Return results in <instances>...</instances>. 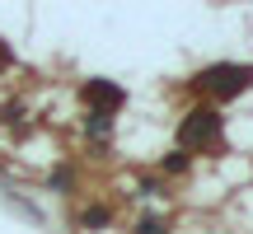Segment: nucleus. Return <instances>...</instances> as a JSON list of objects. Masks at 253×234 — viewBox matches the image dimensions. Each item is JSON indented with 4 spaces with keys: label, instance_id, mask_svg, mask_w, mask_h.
Listing matches in <instances>:
<instances>
[{
    "label": "nucleus",
    "instance_id": "obj_1",
    "mask_svg": "<svg viewBox=\"0 0 253 234\" xmlns=\"http://www.w3.org/2000/svg\"><path fill=\"white\" fill-rule=\"evenodd\" d=\"M202 84L216 89L220 99H230V94H239V89L253 84V66H211V71L202 75Z\"/></svg>",
    "mask_w": 253,
    "mask_h": 234
},
{
    "label": "nucleus",
    "instance_id": "obj_2",
    "mask_svg": "<svg viewBox=\"0 0 253 234\" xmlns=\"http://www.w3.org/2000/svg\"><path fill=\"white\" fill-rule=\"evenodd\" d=\"M183 141H188V145H216L220 141V117L211 113V108L188 113V122H183Z\"/></svg>",
    "mask_w": 253,
    "mask_h": 234
},
{
    "label": "nucleus",
    "instance_id": "obj_3",
    "mask_svg": "<svg viewBox=\"0 0 253 234\" xmlns=\"http://www.w3.org/2000/svg\"><path fill=\"white\" fill-rule=\"evenodd\" d=\"M84 99H94V103H118L122 94L113 89V84H99V80H89V84H84Z\"/></svg>",
    "mask_w": 253,
    "mask_h": 234
},
{
    "label": "nucleus",
    "instance_id": "obj_4",
    "mask_svg": "<svg viewBox=\"0 0 253 234\" xmlns=\"http://www.w3.org/2000/svg\"><path fill=\"white\" fill-rule=\"evenodd\" d=\"M141 234H160V225H155V220H145V225H141Z\"/></svg>",
    "mask_w": 253,
    "mask_h": 234
},
{
    "label": "nucleus",
    "instance_id": "obj_5",
    "mask_svg": "<svg viewBox=\"0 0 253 234\" xmlns=\"http://www.w3.org/2000/svg\"><path fill=\"white\" fill-rule=\"evenodd\" d=\"M0 61H5V47H0Z\"/></svg>",
    "mask_w": 253,
    "mask_h": 234
}]
</instances>
